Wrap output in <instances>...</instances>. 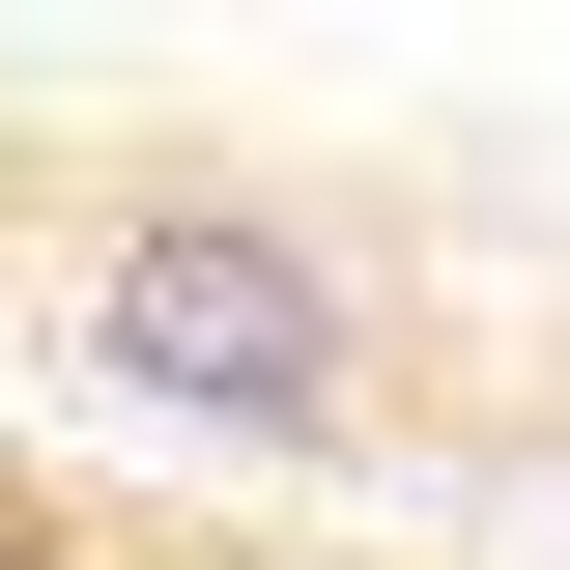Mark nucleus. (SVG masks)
I'll return each mask as SVG.
<instances>
[{"mask_svg":"<svg viewBox=\"0 0 570 570\" xmlns=\"http://www.w3.org/2000/svg\"><path fill=\"white\" fill-rule=\"evenodd\" d=\"M171 570H371V542H171Z\"/></svg>","mask_w":570,"mask_h":570,"instance_id":"7ed1b4c3","label":"nucleus"},{"mask_svg":"<svg viewBox=\"0 0 570 570\" xmlns=\"http://www.w3.org/2000/svg\"><path fill=\"white\" fill-rule=\"evenodd\" d=\"M29 343L115 371L142 428H228V456H371L400 428V314L285 171H115L29 285Z\"/></svg>","mask_w":570,"mask_h":570,"instance_id":"f257e3e1","label":"nucleus"},{"mask_svg":"<svg viewBox=\"0 0 570 570\" xmlns=\"http://www.w3.org/2000/svg\"><path fill=\"white\" fill-rule=\"evenodd\" d=\"M0 570H171V542H115V513H58V485H0Z\"/></svg>","mask_w":570,"mask_h":570,"instance_id":"f03ea898","label":"nucleus"}]
</instances>
